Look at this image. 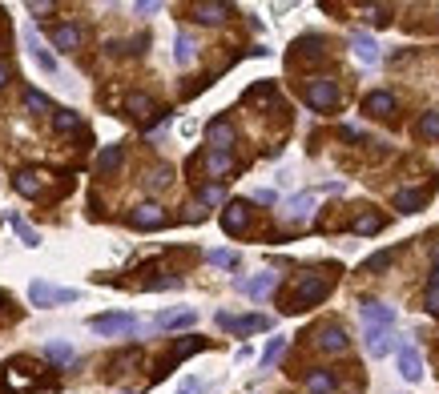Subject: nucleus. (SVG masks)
<instances>
[{
	"label": "nucleus",
	"instance_id": "nucleus-1",
	"mask_svg": "<svg viewBox=\"0 0 439 394\" xmlns=\"http://www.w3.org/2000/svg\"><path fill=\"white\" fill-rule=\"evenodd\" d=\"M330 290H335V274H330V270L299 274V278H294V286H290V294L282 298V310H287V314H302V310H314L326 294H330Z\"/></svg>",
	"mask_w": 439,
	"mask_h": 394
},
{
	"label": "nucleus",
	"instance_id": "nucleus-2",
	"mask_svg": "<svg viewBox=\"0 0 439 394\" xmlns=\"http://www.w3.org/2000/svg\"><path fill=\"white\" fill-rule=\"evenodd\" d=\"M302 101H306L314 113H330V109H339L343 93L330 77H311V81L302 85Z\"/></svg>",
	"mask_w": 439,
	"mask_h": 394
},
{
	"label": "nucleus",
	"instance_id": "nucleus-3",
	"mask_svg": "<svg viewBox=\"0 0 439 394\" xmlns=\"http://www.w3.org/2000/svg\"><path fill=\"white\" fill-rule=\"evenodd\" d=\"M218 326L230 334H238V338H246V334H258V330H270L274 322L266 318V314H226V310H218Z\"/></svg>",
	"mask_w": 439,
	"mask_h": 394
},
{
	"label": "nucleus",
	"instance_id": "nucleus-4",
	"mask_svg": "<svg viewBox=\"0 0 439 394\" xmlns=\"http://www.w3.org/2000/svg\"><path fill=\"white\" fill-rule=\"evenodd\" d=\"M49 181H52V177H49L45 169H21V173L13 177V189H16L21 197H33V201H40V197H45V201H52Z\"/></svg>",
	"mask_w": 439,
	"mask_h": 394
},
{
	"label": "nucleus",
	"instance_id": "nucleus-5",
	"mask_svg": "<svg viewBox=\"0 0 439 394\" xmlns=\"http://www.w3.org/2000/svg\"><path fill=\"white\" fill-rule=\"evenodd\" d=\"M81 298V290H57V286L49 282H33L28 286V302L40 310H49V306H61V302H77Z\"/></svg>",
	"mask_w": 439,
	"mask_h": 394
},
{
	"label": "nucleus",
	"instance_id": "nucleus-6",
	"mask_svg": "<svg viewBox=\"0 0 439 394\" xmlns=\"http://www.w3.org/2000/svg\"><path fill=\"white\" fill-rule=\"evenodd\" d=\"M89 330L101 334V338L133 334V330H138V318H133V314H97V318H89Z\"/></svg>",
	"mask_w": 439,
	"mask_h": 394
},
{
	"label": "nucleus",
	"instance_id": "nucleus-7",
	"mask_svg": "<svg viewBox=\"0 0 439 394\" xmlns=\"http://www.w3.org/2000/svg\"><path fill=\"white\" fill-rule=\"evenodd\" d=\"M314 346H318L323 354H343V350L351 346V338H347V330H343L339 322H330V326H318V330H314Z\"/></svg>",
	"mask_w": 439,
	"mask_h": 394
},
{
	"label": "nucleus",
	"instance_id": "nucleus-8",
	"mask_svg": "<svg viewBox=\"0 0 439 394\" xmlns=\"http://www.w3.org/2000/svg\"><path fill=\"white\" fill-rule=\"evenodd\" d=\"M250 218H254L250 201H230L226 210H222V230H226V234H246V230H250Z\"/></svg>",
	"mask_w": 439,
	"mask_h": 394
},
{
	"label": "nucleus",
	"instance_id": "nucleus-9",
	"mask_svg": "<svg viewBox=\"0 0 439 394\" xmlns=\"http://www.w3.org/2000/svg\"><path fill=\"white\" fill-rule=\"evenodd\" d=\"M278 282H282V278H278L274 270H266V274H258V278H250V282H246V278H234V290H242V294H250V298H270L278 290Z\"/></svg>",
	"mask_w": 439,
	"mask_h": 394
},
{
	"label": "nucleus",
	"instance_id": "nucleus-10",
	"mask_svg": "<svg viewBox=\"0 0 439 394\" xmlns=\"http://www.w3.org/2000/svg\"><path fill=\"white\" fill-rule=\"evenodd\" d=\"M359 314H363V326H375V330L395 326V306H387V302H359Z\"/></svg>",
	"mask_w": 439,
	"mask_h": 394
},
{
	"label": "nucleus",
	"instance_id": "nucleus-11",
	"mask_svg": "<svg viewBox=\"0 0 439 394\" xmlns=\"http://www.w3.org/2000/svg\"><path fill=\"white\" fill-rule=\"evenodd\" d=\"M129 222H133V230H145V234H150V230H162L170 218H165V210L157 201H145V206H138V210L129 213Z\"/></svg>",
	"mask_w": 439,
	"mask_h": 394
},
{
	"label": "nucleus",
	"instance_id": "nucleus-12",
	"mask_svg": "<svg viewBox=\"0 0 439 394\" xmlns=\"http://www.w3.org/2000/svg\"><path fill=\"white\" fill-rule=\"evenodd\" d=\"M395 350H399V374H403V382H419V378H423V358H419V350H415L411 342H399Z\"/></svg>",
	"mask_w": 439,
	"mask_h": 394
},
{
	"label": "nucleus",
	"instance_id": "nucleus-13",
	"mask_svg": "<svg viewBox=\"0 0 439 394\" xmlns=\"http://www.w3.org/2000/svg\"><path fill=\"white\" fill-rule=\"evenodd\" d=\"M198 350H206V338H182V342H177L174 350L162 358V370H157V374H170L177 362H186V358H189V354H198Z\"/></svg>",
	"mask_w": 439,
	"mask_h": 394
},
{
	"label": "nucleus",
	"instance_id": "nucleus-14",
	"mask_svg": "<svg viewBox=\"0 0 439 394\" xmlns=\"http://www.w3.org/2000/svg\"><path fill=\"white\" fill-rule=\"evenodd\" d=\"M49 37H52V45H57L61 52H77L81 45H85V28L81 25H57Z\"/></svg>",
	"mask_w": 439,
	"mask_h": 394
},
{
	"label": "nucleus",
	"instance_id": "nucleus-15",
	"mask_svg": "<svg viewBox=\"0 0 439 394\" xmlns=\"http://www.w3.org/2000/svg\"><path fill=\"white\" fill-rule=\"evenodd\" d=\"M363 338H367V354L371 358H387L391 346H399V338H395L391 330H375V326H367Z\"/></svg>",
	"mask_w": 439,
	"mask_h": 394
},
{
	"label": "nucleus",
	"instance_id": "nucleus-16",
	"mask_svg": "<svg viewBox=\"0 0 439 394\" xmlns=\"http://www.w3.org/2000/svg\"><path fill=\"white\" fill-rule=\"evenodd\" d=\"M206 141H210V149H230L234 145V125H230L226 117H213V121L206 125Z\"/></svg>",
	"mask_w": 439,
	"mask_h": 394
},
{
	"label": "nucleus",
	"instance_id": "nucleus-17",
	"mask_svg": "<svg viewBox=\"0 0 439 394\" xmlns=\"http://www.w3.org/2000/svg\"><path fill=\"white\" fill-rule=\"evenodd\" d=\"M363 113H371V117H391V113H395V93H387V89L367 93V97H363Z\"/></svg>",
	"mask_w": 439,
	"mask_h": 394
},
{
	"label": "nucleus",
	"instance_id": "nucleus-18",
	"mask_svg": "<svg viewBox=\"0 0 439 394\" xmlns=\"http://www.w3.org/2000/svg\"><path fill=\"white\" fill-rule=\"evenodd\" d=\"M311 210H314V193L306 189V193H299V197H290V201H287V222L302 225L306 218H311Z\"/></svg>",
	"mask_w": 439,
	"mask_h": 394
},
{
	"label": "nucleus",
	"instance_id": "nucleus-19",
	"mask_svg": "<svg viewBox=\"0 0 439 394\" xmlns=\"http://www.w3.org/2000/svg\"><path fill=\"white\" fill-rule=\"evenodd\" d=\"M383 225H387V218H383V213H375V210H363V213H359V218H355V222H351V234H359V237H371V234H379Z\"/></svg>",
	"mask_w": 439,
	"mask_h": 394
},
{
	"label": "nucleus",
	"instance_id": "nucleus-20",
	"mask_svg": "<svg viewBox=\"0 0 439 394\" xmlns=\"http://www.w3.org/2000/svg\"><path fill=\"white\" fill-rule=\"evenodd\" d=\"M25 45H28V57H33L45 73H57V57H52L49 49H40V40H37V33H33V28L25 33Z\"/></svg>",
	"mask_w": 439,
	"mask_h": 394
},
{
	"label": "nucleus",
	"instance_id": "nucleus-21",
	"mask_svg": "<svg viewBox=\"0 0 439 394\" xmlns=\"http://www.w3.org/2000/svg\"><path fill=\"white\" fill-rule=\"evenodd\" d=\"M427 201V189H395V210L399 213H419Z\"/></svg>",
	"mask_w": 439,
	"mask_h": 394
},
{
	"label": "nucleus",
	"instance_id": "nucleus-22",
	"mask_svg": "<svg viewBox=\"0 0 439 394\" xmlns=\"http://www.w3.org/2000/svg\"><path fill=\"white\" fill-rule=\"evenodd\" d=\"M226 16H234L230 4H194V21H201V25H222Z\"/></svg>",
	"mask_w": 439,
	"mask_h": 394
},
{
	"label": "nucleus",
	"instance_id": "nucleus-23",
	"mask_svg": "<svg viewBox=\"0 0 439 394\" xmlns=\"http://www.w3.org/2000/svg\"><path fill=\"white\" fill-rule=\"evenodd\" d=\"M294 49L302 52V61H326V37H318V33H306Z\"/></svg>",
	"mask_w": 439,
	"mask_h": 394
},
{
	"label": "nucleus",
	"instance_id": "nucleus-24",
	"mask_svg": "<svg viewBox=\"0 0 439 394\" xmlns=\"http://www.w3.org/2000/svg\"><path fill=\"white\" fill-rule=\"evenodd\" d=\"M121 161H126V149H121V145H105L97 153V173H105V177H109V173L121 169Z\"/></svg>",
	"mask_w": 439,
	"mask_h": 394
},
{
	"label": "nucleus",
	"instance_id": "nucleus-25",
	"mask_svg": "<svg viewBox=\"0 0 439 394\" xmlns=\"http://www.w3.org/2000/svg\"><path fill=\"white\" fill-rule=\"evenodd\" d=\"M198 322V310H177V314H157V330H186Z\"/></svg>",
	"mask_w": 439,
	"mask_h": 394
},
{
	"label": "nucleus",
	"instance_id": "nucleus-26",
	"mask_svg": "<svg viewBox=\"0 0 439 394\" xmlns=\"http://www.w3.org/2000/svg\"><path fill=\"white\" fill-rule=\"evenodd\" d=\"M234 169V157H230V149H210L206 153V173L210 177H222V173Z\"/></svg>",
	"mask_w": 439,
	"mask_h": 394
},
{
	"label": "nucleus",
	"instance_id": "nucleus-27",
	"mask_svg": "<svg viewBox=\"0 0 439 394\" xmlns=\"http://www.w3.org/2000/svg\"><path fill=\"white\" fill-rule=\"evenodd\" d=\"M351 45H355V57H359L363 64H379V45L367 37V33H355Z\"/></svg>",
	"mask_w": 439,
	"mask_h": 394
},
{
	"label": "nucleus",
	"instance_id": "nucleus-28",
	"mask_svg": "<svg viewBox=\"0 0 439 394\" xmlns=\"http://www.w3.org/2000/svg\"><path fill=\"white\" fill-rule=\"evenodd\" d=\"M40 358H49L52 366H69V362H73V346L69 342H45L40 346Z\"/></svg>",
	"mask_w": 439,
	"mask_h": 394
},
{
	"label": "nucleus",
	"instance_id": "nucleus-29",
	"mask_svg": "<svg viewBox=\"0 0 439 394\" xmlns=\"http://www.w3.org/2000/svg\"><path fill=\"white\" fill-rule=\"evenodd\" d=\"M126 109L133 113L138 121H145V117H153V113H157V105H153V97H150V93H129Z\"/></svg>",
	"mask_w": 439,
	"mask_h": 394
},
{
	"label": "nucleus",
	"instance_id": "nucleus-30",
	"mask_svg": "<svg viewBox=\"0 0 439 394\" xmlns=\"http://www.w3.org/2000/svg\"><path fill=\"white\" fill-rule=\"evenodd\" d=\"M81 113L77 109H57L52 113V129H57V133H73V129H81Z\"/></svg>",
	"mask_w": 439,
	"mask_h": 394
},
{
	"label": "nucleus",
	"instance_id": "nucleus-31",
	"mask_svg": "<svg viewBox=\"0 0 439 394\" xmlns=\"http://www.w3.org/2000/svg\"><path fill=\"white\" fill-rule=\"evenodd\" d=\"M306 390L311 394H330L335 390V374H330V370H311V374H306Z\"/></svg>",
	"mask_w": 439,
	"mask_h": 394
},
{
	"label": "nucleus",
	"instance_id": "nucleus-32",
	"mask_svg": "<svg viewBox=\"0 0 439 394\" xmlns=\"http://www.w3.org/2000/svg\"><path fill=\"white\" fill-rule=\"evenodd\" d=\"M423 306H427V314H431V318H439V266H431V278H427Z\"/></svg>",
	"mask_w": 439,
	"mask_h": 394
},
{
	"label": "nucleus",
	"instance_id": "nucleus-33",
	"mask_svg": "<svg viewBox=\"0 0 439 394\" xmlns=\"http://www.w3.org/2000/svg\"><path fill=\"white\" fill-rule=\"evenodd\" d=\"M194 52H198L194 37H189V33H177V40H174V61H177V64H189V61H194Z\"/></svg>",
	"mask_w": 439,
	"mask_h": 394
},
{
	"label": "nucleus",
	"instance_id": "nucleus-34",
	"mask_svg": "<svg viewBox=\"0 0 439 394\" xmlns=\"http://www.w3.org/2000/svg\"><path fill=\"white\" fill-rule=\"evenodd\" d=\"M415 133L423 137V141H439V113L435 109L423 113V117H419V125H415Z\"/></svg>",
	"mask_w": 439,
	"mask_h": 394
},
{
	"label": "nucleus",
	"instance_id": "nucleus-35",
	"mask_svg": "<svg viewBox=\"0 0 439 394\" xmlns=\"http://www.w3.org/2000/svg\"><path fill=\"white\" fill-rule=\"evenodd\" d=\"M25 109H33V113H57V105H52L40 89H25Z\"/></svg>",
	"mask_w": 439,
	"mask_h": 394
},
{
	"label": "nucleus",
	"instance_id": "nucleus-36",
	"mask_svg": "<svg viewBox=\"0 0 439 394\" xmlns=\"http://www.w3.org/2000/svg\"><path fill=\"white\" fill-rule=\"evenodd\" d=\"M170 181H174V169H170V165H153L150 177H145V189H153V193H157V189H165Z\"/></svg>",
	"mask_w": 439,
	"mask_h": 394
},
{
	"label": "nucleus",
	"instance_id": "nucleus-37",
	"mask_svg": "<svg viewBox=\"0 0 439 394\" xmlns=\"http://www.w3.org/2000/svg\"><path fill=\"white\" fill-rule=\"evenodd\" d=\"M9 225H13L16 234H21V242H25V246H40V234H37V230H33V225L25 222V218H16V213H9Z\"/></svg>",
	"mask_w": 439,
	"mask_h": 394
},
{
	"label": "nucleus",
	"instance_id": "nucleus-38",
	"mask_svg": "<svg viewBox=\"0 0 439 394\" xmlns=\"http://www.w3.org/2000/svg\"><path fill=\"white\" fill-rule=\"evenodd\" d=\"M395 261V249H379V254H371V258L363 261V274H383Z\"/></svg>",
	"mask_w": 439,
	"mask_h": 394
},
{
	"label": "nucleus",
	"instance_id": "nucleus-39",
	"mask_svg": "<svg viewBox=\"0 0 439 394\" xmlns=\"http://www.w3.org/2000/svg\"><path fill=\"white\" fill-rule=\"evenodd\" d=\"M282 350H287V342H282V338H270V342H266V350H262V358H258V366L270 370L278 362V354H282Z\"/></svg>",
	"mask_w": 439,
	"mask_h": 394
},
{
	"label": "nucleus",
	"instance_id": "nucleus-40",
	"mask_svg": "<svg viewBox=\"0 0 439 394\" xmlns=\"http://www.w3.org/2000/svg\"><path fill=\"white\" fill-rule=\"evenodd\" d=\"M206 261H210V266H222V270H234V266H238V254H234V249H210Z\"/></svg>",
	"mask_w": 439,
	"mask_h": 394
},
{
	"label": "nucleus",
	"instance_id": "nucleus-41",
	"mask_svg": "<svg viewBox=\"0 0 439 394\" xmlns=\"http://www.w3.org/2000/svg\"><path fill=\"white\" fill-rule=\"evenodd\" d=\"M363 16L371 21V25H391V9H387V4H371V9H363Z\"/></svg>",
	"mask_w": 439,
	"mask_h": 394
},
{
	"label": "nucleus",
	"instance_id": "nucleus-42",
	"mask_svg": "<svg viewBox=\"0 0 439 394\" xmlns=\"http://www.w3.org/2000/svg\"><path fill=\"white\" fill-rule=\"evenodd\" d=\"M145 290H182V278L177 274H165V278H150Z\"/></svg>",
	"mask_w": 439,
	"mask_h": 394
},
{
	"label": "nucleus",
	"instance_id": "nucleus-43",
	"mask_svg": "<svg viewBox=\"0 0 439 394\" xmlns=\"http://www.w3.org/2000/svg\"><path fill=\"white\" fill-rule=\"evenodd\" d=\"M198 197H201V206H218V201L226 197V189H222V185H201Z\"/></svg>",
	"mask_w": 439,
	"mask_h": 394
},
{
	"label": "nucleus",
	"instance_id": "nucleus-44",
	"mask_svg": "<svg viewBox=\"0 0 439 394\" xmlns=\"http://www.w3.org/2000/svg\"><path fill=\"white\" fill-rule=\"evenodd\" d=\"M254 201H258V206H274L278 193H274V189H254Z\"/></svg>",
	"mask_w": 439,
	"mask_h": 394
},
{
	"label": "nucleus",
	"instance_id": "nucleus-45",
	"mask_svg": "<svg viewBox=\"0 0 439 394\" xmlns=\"http://www.w3.org/2000/svg\"><path fill=\"white\" fill-rule=\"evenodd\" d=\"M157 9H162V4H153V0H141V4H133V13H138V16H150V13H157Z\"/></svg>",
	"mask_w": 439,
	"mask_h": 394
},
{
	"label": "nucleus",
	"instance_id": "nucleus-46",
	"mask_svg": "<svg viewBox=\"0 0 439 394\" xmlns=\"http://www.w3.org/2000/svg\"><path fill=\"white\" fill-rule=\"evenodd\" d=\"M186 222H206V210L201 206H186Z\"/></svg>",
	"mask_w": 439,
	"mask_h": 394
},
{
	"label": "nucleus",
	"instance_id": "nucleus-47",
	"mask_svg": "<svg viewBox=\"0 0 439 394\" xmlns=\"http://www.w3.org/2000/svg\"><path fill=\"white\" fill-rule=\"evenodd\" d=\"M9 81H13V64L0 61V89H9Z\"/></svg>",
	"mask_w": 439,
	"mask_h": 394
},
{
	"label": "nucleus",
	"instance_id": "nucleus-48",
	"mask_svg": "<svg viewBox=\"0 0 439 394\" xmlns=\"http://www.w3.org/2000/svg\"><path fill=\"white\" fill-rule=\"evenodd\" d=\"M28 13H33V16H37V13H52V4H49V0H40V4L33 0V4H28Z\"/></svg>",
	"mask_w": 439,
	"mask_h": 394
},
{
	"label": "nucleus",
	"instance_id": "nucleus-49",
	"mask_svg": "<svg viewBox=\"0 0 439 394\" xmlns=\"http://www.w3.org/2000/svg\"><path fill=\"white\" fill-rule=\"evenodd\" d=\"M431 266H439V237L431 242Z\"/></svg>",
	"mask_w": 439,
	"mask_h": 394
},
{
	"label": "nucleus",
	"instance_id": "nucleus-50",
	"mask_svg": "<svg viewBox=\"0 0 439 394\" xmlns=\"http://www.w3.org/2000/svg\"><path fill=\"white\" fill-rule=\"evenodd\" d=\"M201 390V386H198V382H189V386H186V390H177V394H198Z\"/></svg>",
	"mask_w": 439,
	"mask_h": 394
}]
</instances>
